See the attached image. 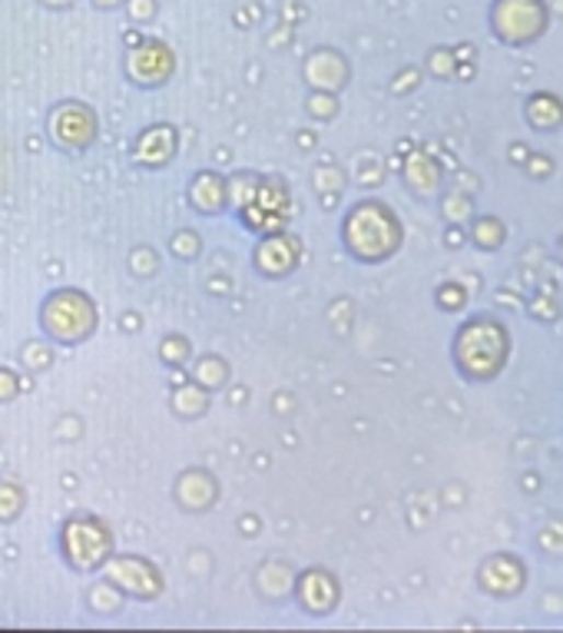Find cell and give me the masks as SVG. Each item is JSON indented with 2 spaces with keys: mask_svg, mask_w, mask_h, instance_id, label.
Returning a JSON list of instances; mask_svg holds the SVG:
<instances>
[{
  "mask_svg": "<svg viewBox=\"0 0 563 633\" xmlns=\"http://www.w3.org/2000/svg\"><path fill=\"white\" fill-rule=\"evenodd\" d=\"M401 239H404L401 219L381 200L355 203L342 223V242H345L348 256L365 265H378V262L391 259L401 249Z\"/></svg>",
  "mask_w": 563,
  "mask_h": 633,
  "instance_id": "1",
  "label": "cell"
},
{
  "mask_svg": "<svg viewBox=\"0 0 563 633\" xmlns=\"http://www.w3.org/2000/svg\"><path fill=\"white\" fill-rule=\"evenodd\" d=\"M455 365L471 382H491L510 359V332L494 315H471L455 336Z\"/></svg>",
  "mask_w": 563,
  "mask_h": 633,
  "instance_id": "2",
  "label": "cell"
},
{
  "mask_svg": "<svg viewBox=\"0 0 563 633\" xmlns=\"http://www.w3.org/2000/svg\"><path fill=\"white\" fill-rule=\"evenodd\" d=\"M41 329L60 346H80L96 329V305L80 289H57L41 305Z\"/></svg>",
  "mask_w": 563,
  "mask_h": 633,
  "instance_id": "3",
  "label": "cell"
},
{
  "mask_svg": "<svg viewBox=\"0 0 563 633\" xmlns=\"http://www.w3.org/2000/svg\"><path fill=\"white\" fill-rule=\"evenodd\" d=\"M60 554L73 570H100L113 554V534L100 518H70L60 528Z\"/></svg>",
  "mask_w": 563,
  "mask_h": 633,
  "instance_id": "4",
  "label": "cell"
},
{
  "mask_svg": "<svg viewBox=\"0 0 563 633\" xmlns=\"http://www.w3.org/2000/svg\"><path fill=\"white\" fill-rule=\"evenodd\" d=\"M547 4L543 0H494L491 8V31L497 41L510 47H527L547 31Z\"/></svg>",
  "mask_w": 563,
  "mask_h": 633,
  "instance_id": "5",
  "label": "cell"
},
{
  "mask_svg": "<svg viewBox=\"0 0 563 633\" xmlns=\"http://www.w3.org/2000/svg\"><path fill=\"white\" fill-rule=\"evenodd\" d=\"M110 584L129 597H139V600H157L163 594V574L157 570L153 561L147 557H133V554H119V557H110L103 564Z\"/></svg>",
  "mask_w": 563,
  "mask_h": 633,
  "instance_id": "6",
  "label": "cell"
},
{
  "mask_svg": "<svg viewBox=\"0 0 563 633\" xmlns=\"http://www.w3.org/2000/svg\"><path fill=\"white\" fill-rule=\"evenodd\" d=\"M47 133L64 152H80L96 139V116L87 103H60L47 120Z\"/></svg>",
  "mask_w": 563,
  "mask_h": 633,
  "instance_id": "7",
  "label": "cell"
},
{
  "mask_svg": "<svg viewBox=\"0 0 563 633\" xmlns=\"http://www.w3.org/2000/svg\"><path fill=\"white\" fill-rule=\"evenodd\" d=\"M176 70V57L163 41H143L126 54V74L136 87H163Z\"/></svg>",
  "mask_w": 563,
  "mask_h": 633,
  "instance_id": "8",
  "label": "cell"
},
{
  "mask_svg": "<svg viewBox=\"0 0 563 633\" xmlns=\"http://www.w3.org/2000/svg\"><path fill=\"white\" fill-rule=\"evenodd\" d=\"M176 146H180L176 129L166 126V123H157V126H150V129H143V133L136 136V143H133V163L147 167V170H160V167H166L176 156Z\"/></svg>",
  "mask_w": 563,
  "mask_h": 633,
  "instance_id": "9",
  "label": "cell"
},
{
  "mask_svg": "<svg viewBox=\"0 0 563 633\" xmlns=\"http://www.w3.org/2000/svg\"><path fill=\"white\" fill-rule=\"evenodd\" d=\"M255 265L268 279L289 275L299 265V242L292 236H265L255 249Z\"/></svg>",
  "mask_w": 563,
  "mask_h": 633,
  "instance_id": "10",
  "label": "cell"
},
{
  "mask_svg": "<svg viewBox=\"0 0 563 633\" xmlns=\"http://www.w3.org/2000/svg\"><path fill=\"white\" fill-rule=\"evenodd\" d=\"M491 574L501 580V584H494V590H491V594H497V597H510V594H517V590L524 587V567H520L510 554H497L494 561H487V564L481 567V580H491Z\"/></svg>",
  "mask_w": 563,
  "mask_h": 633,
  "instance_id": "11",
  "label": "cell"
},
{
  "mask_svg": "<svg viewBox=\"0 0 563 633\" xmlns=\"http://www.w3.org/2000/svg\"><path fill=\"white\" fill-rule=\"evenodd\" d=\"M226 193L229 186L216 177V173H199L189 186V203L203 213V216H212L216 210H222L226 203Z\"/></svg>",
  "mask_w": 563,
  "mask_h": 633,
  "instance_id": "12",
  "label": "cell"
},
{
  "mask_svg": "<svg viewBox=\"0 0 563 633\" xmlns=\"http://www.w3.org/2000/svg\"><path fill=\"white\" fill-rule=\"evenodd\" d=\"M196 372H199V378H203L209 388H219V385L226 382V365H222L219 359H206Z\"/></svg>",
  "mask_w": 563,
  "mask_h": 633,
  "instance_id": "13",
  "label": "cell"
},
{
  "mask_svg": "<svg viewBox=\"0 0 563 633\" xmlns=\"http://www.w3.org/2000/svg\"><path fill=\"white\" fill-rule=\"evenodd\" d=\"M93 4H96L100 11H116V8L126 4V0H93Z\"/></svg>",
  "mask_w": 563,
  "mask_h": 633,
  "instance_id": "14",
  "label": "cell"
},
{
  "mask_svg": "<svg viewBox=\"0 0 563 633\" xmlns=\"http://www.w3.org/2000/svg\"><path fill=\"white\" fill-rule=\"evenodd\" d=\"M41 4H44V8H60V11H64V8L73 4V0H41Z\"/></svg>",
  "mask_w": 563,
  "mask_h": 633,
  "instance_id": "15",
  "label": "cell"
}]
</instances>
